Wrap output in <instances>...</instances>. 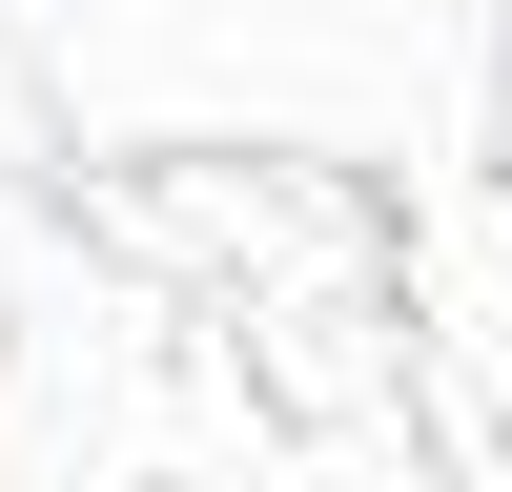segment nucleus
Wrapping results in <instances>:
<instances>
[]
</instances>
